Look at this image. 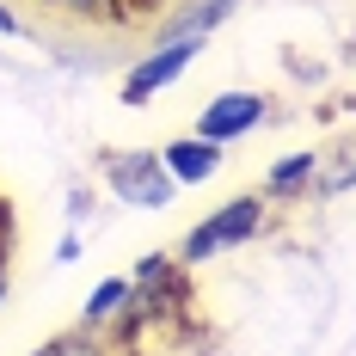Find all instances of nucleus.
Segmentation results:
<instances>
[{
	"mask_svg": "<svg viewBox=\"0 0 356 356\" xmlns=\"http://www.w3.org/2000/svg\"><path fill=\"white\" fill-rule=\"evenodd\" d=\"M37 356H105L92 338H56V344H43Z\"/></svg>",
	"mask_w": 356,
	"mask_h": 356,
	"instance_id": "obj_8",
	"label": "nucleus"
},
{
	"mask_svg": "<svg viewBox=\"0 0 356 356\" xmlns=\"http://www.w3.org/2000/svg\"><path fill=\"white\" fill-rule=\"evenodd\" d=\"M258 117H264V99H258V92H221V99L197 117V136H203V142H227V136H246Z\"/></svg>",
	"mask_w": 356,
	"mask_h": 356,
	"instance_id": "obj_4",
	"label": "nucleus"
},
{
	"mask_svg": "<svg viewBox=\"0 0 356 356\" xmlns=\"http://www.w3.org/2000/svg\"><path fill=\"white\" fill-rule=\"evenodd\" d=\"M105 178L123 203H142V209H166L178 197V178L154 154H105Z\"/></svg>",
	"mask_w": 356,
	"mask_h": 356,
	"instance_id": "obj_1",
	"label": "nucleus"
},
{
	"mask_svg": "<svg viewBox=\"0 0 356 356\" xmlns=\"http://www.w3.org/2000/svg\"><path fill=\"white\" fill-rule=\"evenodd\" d=\"M215 166H221V147L203 142V136H184V142L166 147V172H172L178 184H203Z\"/></svg>",
	"mask_w": 356,
	"mask_h": 356,
	"instance_id": "obj_5",
	"label": "nucleus"
},
{
	"mask_svg": "<svg viewBox=\"0 0 356 356\" xmlns=\"http://www.w3.org/2000/svg\"><path fill=\"white\" fill-rule=\"evenodd\" d=\"M191 56H197V37H172V43H160V49L147 56L142 68L129 74V86H123V105H147V92H160L166 80H178Z\"/></svg>",
	"mask_w": 356,
	"mask_h": 356,
	"instance_id": "obj_3",
	"label": "nucleus"
},
{
	"mask_svg": "<svg viewBox=\"0 0 356 356\" xmlns=\"http://www.w3.org/2000/svg\"><path fill=\"white\" fill-rule=\"evenodd\" d=\"M307 172H314V154H295L270 172V191H295V184H307Z\"/></svg>",
	"mask_w": 356,
	"mask_h": 356,
	"instance_id": "obj_7",
	"label": "nucleus"
},
{
	"mask_svg": "<svg viewBox=\"0 0 356 356\" xmlns=\"http://www.w3.org/2000/svg\"><path fill=\"white\" fill-rule=\"evenodd\" d=\"M0 31H19V19H13V13H6V6H0Z\"/></svg>",
	"mask_w": 356,
	"mask_h": 356,
	"instance_id": "obj_9",
	"label": "nucleus"
},
{
	"mask_svg": "<svg viewBox=\"0 0 356 356\" xmlns=\"http://www.w3.org/2000/svg\"><path fill=\"white\" fill-rule=\"evenodd\" d=\"M123 301H129V283H99V289H92V301H86V320H111Z\"/></svg>",
	"mask_w": 356,
	"mask_h": 356,
	"instance_id": "obj_6",
	"label": "nucleus"
},
{
	"mask_svg": "<svg viewBox=\"0 0 356 356\" xmlns=\"http://www.w3.org/2000/svg\"><path fill=\"white\" fill-rule=\"evenodd\" d=\"M252 227H258V203H252V197H240V203L215 209L209 221H197V227L184 234V258L197 264V258H215V252H227V246H246Z\"/></svg>",
	"mask_w": 356,
	"mask_h": 356,
	"instance_id": "obj_2",
	"label": "nucleus"
}]
</instances>
